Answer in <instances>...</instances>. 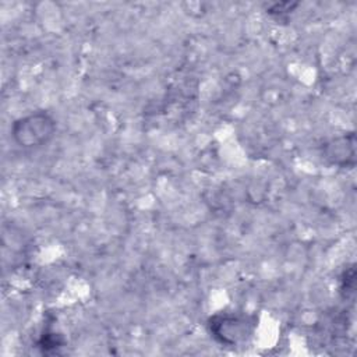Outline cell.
I'll return each instance as SVG.
<instances>
[{
  "label": "cell",
  "mask_w": 357,
  "mask_h": 357,
  "mask_svg": "<svg viewBox=\"0 0 357 357\" xmlns=\"http://www.w3.org/2000/svg\"><path fill=\"white\" fill-rule=\"evenodd\" d=\"M57 121L46 110L29 112L11 124L13 141L22 149H38L47 145L56 135Z\"/></svg>",
  "instance_id": "obj_1"
},
{
  "label": "cell",
  "mask_w": 357,
  "mask_h": 357,
  "mask_svg": "<svg viewBox=\"0 0 357 357\" xmlns=\"http://www.w3.org/2000/svg\"><path fill=\"white\" fill-rule=\"evenodd\" d=\"M209 333L226 346H237L245 342L254 332L255 319L240 314H216L208 321Z\"/></svg>",
  "instance_id": "obj_2"
},
{
  "label": "cell",
  "mask_w": 357,
  "mask_h": 357,
  "mask_svg": "<svg viewBox=\"0 0 357 357\" xmlns=\"http://www.w3.org/2000/svg\"><path fill=\"white\" fill-rule=\"evenodd\" d=\"M356 134L346 132L331 138L322 146L324 159L337 167H353L356 165Z\"/></svg>",
  "instance_id": "obj_3"
},
{
  "label": "cell",
  "mask_w": 357,
  "mask_h": 357,
  "mask_svg": "<svg viewBox=\"0 0 357 357\" xmlns=\"http://www.w3.org/2000/svg\"><path fill=\"white\" fill-rule=\"evenodd\" d=\"M298 6V3H289V1H282V3H273L271 6H268V13L276 17H282L284 14L291 13L293 8H296Z\"/></svg>",
  "instance_id": "obj_4"
}]
</instances>
